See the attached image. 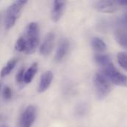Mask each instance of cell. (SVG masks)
<instances>
[{
    "instance_id": "3",
    "label": "cell",
    "mask_w": 127,
    "mask_h": 127,
    "mask_svg": "<svg viewBox=\"0 0 127 127\" xmlns=\"http://www.w3.org/2000/svg\"><path fill=\"white\" fill-rule=\"evenodd\" d=\"M93 81L97 98L99 100L105 99L112 90L110 80L103 73L97 72L95 74Z\"/></svg>"
},
{
    "instance_id": "19",
    "label": "cell",
    "mask_w": 127,
    "mask_h": 127,
    "mask_svg": "<svg viewBox=\"0 0 127 127\" xmlns=\"http://www.w3.org/2000/svg\"><path fill=\"white\" fill-rule=\"evenodd\" d=\"M3 97L4 100H7L12 97V91L9 86H5L3 90Z\"/></svg>"
},
{
    "instance_id": "20",
    "label": "cell",
    "mask_w": 127,
    "mask_h": 127,
    "mask_svg": "<svg viewBox=\"0 0 127 127\" xmlns=\"http://www.w3.org/2000/svg\"><path fill=\"white\" fill-rule=\"evenodd\" d=\"M119 5H127V0H120L118 1Z\"/></svg>"
},
{
    "instance_id": "16",
    "label": "cell",
    "mask_w": 127,
    "mask_h": 127,
    "mask_svg": "<svg viewBox=\"0 0 127 127\" xmlns=\"http://www.w3.org/2000/svg\"><path fill=\"white\" fill-rule=\"evenodd\" d=\"M118 63L124 70L127 71V54L125 52H119L117 55Z\"/></svg>"
},
{
    "instance_id": "14",
    "label": "cell",
    "mask_w": 127,
    "mask_h": 127,
    "mask_svg": "<svg viewBox=\"0 0 127 127\" xmlns=\"http://www.w3.org/2000/svg\"><path fill=\"white\" fill-rule=\"evenodd\" d=\"M115 39L122 47L127 48V33L121 29H118L115 33Z\"/></svg>"
},
{
    "instance_id": "22",
    "label": "cell",
    "mask_w": 127,
    "mask_h": 127,
    "mask_svg": "<svg viewBox=\"0 0 127 127\" xmlns=\"http://www.w3.org/2000/svg\"><path fill=\"white\" fill-rule=\"evenodd\" d=\"M1 83L0 82V92H1Z\"/></svg>"
},
{
    "instance_id": "7",
    "label": "cell",
    "mask_w": 127,
    "mask_h": 127,
    "mask_svg": "<svg viewBox=\"0 0 127 127\" xmlns=\"http://www.w3.org/2000/svg\"><path fill=\"white\" fill-rule=\"evenodd\" d=\"M54 41H55V34L53 32L48 33L45 37L42 45H40L39 52L41 55L48 56L51 53L54 48Z\"/></svg>"
},
{
    "instance_id": "8",
    "label": "cell",
    "mask_w": 127,
    "mask_h": 127,
    "mask_svg": "<svg viewBox=\"0 0 127 127\" xmlns=\"http://www.w3.org/2000/svg\"><path fill=\"white\" fill-rule=\"evenodd\" d=\"M65 1L56 0L53 2V7L51 13V19L53 22H57L61 19L65 10Z\"/></svg>"
},
{
    "instance_id": "11",
    "label": "cell",
    "mask_w": 127,
    "mask_h": 127,
    "mask_svg": "<svg viewBox=\"0 0 127 127\" xmlns=\"http://www.w3.org/2000/svg\"><path fill=\"white\" fill-rule=\"evenodd\" d=\"M92 45L96 54H105L107 45L99 37H94L92 40Z\"/></svg>"
},
{
    "instance_id": "18",
    "label": "cell",
    "mask_w": 127,
    "mask_h": 127,
    "mask_svg": "<svg viewBox=\"0 0 127 127\" xmlns=\"http://www.w3.org/2000/svg\"><path fill=\"white\" fill-rule=\"evenodd\" d=\"M25 74V67H22L16 75V81L17 83H24V77Z\"/></svg>"
},
{
    "instance_id": "15",
    "label": "cell",
    "mask_w": 127,
    "mask_h": 127,
    "mask_svg": "<svg viewBox=\"0 0 127 127\" xmlns=\"http://www.w3.org/2000/svg\"><path fill=\"white\" fill-rule=\"evenodd\" d=\"M17 61L18 60L16 58L10 60L7 62V63L1 70V71H0V77H6L7 75H8L12 71V70L14 68V67L16 66V65L17 63Z\"/></svg>"
},
{
    "instance_id": "9",
    "label": "cell",
    "mask_w": 127,
    "mask_h": 127,
    "mask_svg": "<svg viewBox=\"0 0 127 127\" xmlns=\"http://www.w3.org/2000/svg\"><path fill=\"white\" fill-rule=\"evenodd\" d=\"M54 78V74L51 71H47L41 75L39 86H38V92L43 93L48 90L49 86L51 84V82Z\"/></svg>"
},
{
    "instance_id": "13",
    "label": "cell",
    "mask_w": 127,
    "mask_h": 127,
    "mask_svg": "<svg viewBox=\"0 0 127 127\" xmlns=\"http://www.w3.org/2000/svg\"><path fill=\"white\" fill-rule=\"evenodd\" d=\"M95 60L97 64L100 65L102 69H103L112 63L109 57L106 54H96L95 56Z\"/></svg>"
},
{
    "instance_id": "6",
    "label": "cell",
    "mask_w": 127,
    "mask_h": 127,
    "mask_svg": "<svg viewBox=\"0 0 127 127\" xmlns=\"http://www.w3.org/2000/svg\"><path fill=\"white\" fill-rule=\"evenodd\" d=\"M119 4L118 1L112 0H101L95 3V8L101 12L105 13H113L116 12L119 8Z\"/></svg>"
},
{
    "instance_id": "4",
    "label": "cell",
    "mask_w": 127,
    "mask_h": 127,
    "mask_svg": "<svg viewBox=\"0 0 127 127\" xmlns=\"http://www.w3.org/2000/svg\"><path fill=\"white\" fill-rule=\"evenodd\" d=\"M103 74L112 83L122 87H127V76L120 72L112 63L103 69Z\"/></svg>"
},
{
    "instance_id": "12",
    "label": "cell",
    "mask_w": 127,
    "mask_h": 127,
    "mask_svg": "<svg viewBox=\"0 0 127 127\" xmlns=\"http://www.w3.org/2000/svg\"><path fill=\"white\" fill-rule=\"evenodd\" d=\"M38 70V63H33L30 68L25 71V77H24V83L26 84L31 83V81L33 80L35 74H36Z\"/></svg>"
},
{
    "instance_id": "17",
    "label": "cell",
    "mask_w": 127,
    "mask_h": 127,
    "mask_svg": "<svg viewBox=\"0 0 127 127\" xmlns=\"http://www.w3.org/2000/svg\"><path fill=\"white\" fill-rule=\"evenodd\" d=\"M26 48V41L24 36H20L16 42L15 49L19 52H25Z\"/></svg>"
},
{
    "instance_id": "10",
    "label": "cell",
    "mask_w": 127,
    "mask_h": 127,
    "mask_svg": "<svg viewBox=\"0 0 127 127\" xmlns=\"http://www.w3.org/2000/svg\"><path fill=\"white\" fill-rule=\"evenodd\" d=\"M69 49V42L67 39H62L59 43L57 52L55 54V61L60 62L67 54Z\"/></svg>"
},
{
    "instance_id": "1",
    "label": "cell",
    "mask_w": 127,
    "mask_h": 127,
    "mask_svg": "<svg viewBox=\"0 0 127 127\" xmlns=\"http://www.w3.org/2000/svg\"><path fill=\"white\" fill-rule=\"evenodd\" d=\"M26 41V54H33L39 43V26L37 22H30L26 28L24 36Z\"/></svg>"
},
{
    "instance_id": "21",
    "label": "cell",
    "mask_w": 127,
    "mask_h": 127,
    "mask_svg": "<svg viewBox=\"0 0 127 127\" xmlns=\"http://www.w3.org/2000/svg\"><path fill=\"white\" fill-rule=\"evenodd\" d=\"M1 13H0V27H1Z\"/></svg>"
},
{
    "instance_id": "2",
    "label": "cell",
    "mask_w": 127,
    "mask_h": 127,
    "mask_svg": "<svg viewBox=\"0 0 127 127\" xmlns=\"http://www.w3.org/2000/svg\"><path fill=\"white\" fill-rule=\"evenodd\" d=\"M27 3L25 0H17L13 1L7 9L4 17V26L6 30H9L13 27L18 19L21 10Z\"/></svg>"
},
{
    "instance_id": "5",
    "label": "cell",
    "mask_w": 127,
    "mask_h": 127,
    "mask_svg": "<svg viewBox=\"0 0 127 127\" xmlns=\"http://www.w3.org/2000/svg\"><path fill=\"white\" fill-rule=\"evenodd\" d=\"M36 109L35 106H28L22 112L20 118V127H31L36 120Z\"/></svg>"
}]
</instances>
